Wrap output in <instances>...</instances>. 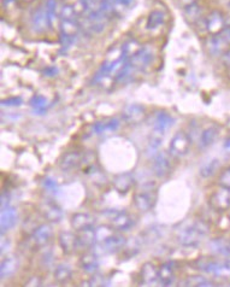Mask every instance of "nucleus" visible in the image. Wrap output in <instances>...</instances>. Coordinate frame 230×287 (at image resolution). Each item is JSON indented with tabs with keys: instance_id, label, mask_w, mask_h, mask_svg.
<instances>
[{
	"instance_id": "nucleus-38",
	"label": "nucleus",
	"mask_w": 230,
	"mask_h": 287,
	"mask_svg": "<svg viewBox=\"0 0 230 287\" xmlns=\"http://www.w3.org/2000/svg\"><path fill=\"white\" fill-rule=\"evenodd\" d=\"M135 71L136 70L134 69V66L130 64L129 62H127L126 64L120 69V71L117 73L116 76H114V81L120 82V84H124V82H127L128 80L132 78Z\"/></svg>"
},
{
	"instance_id": "nucleus-16",
	"label": "nucleus",
	"mask_w": 230,
	"mask_h": 287,
	"mask_svg": "<svg viewBox=\"0 0 230 287\" xmlns=\"http://www.w3.org/2000/svg\"><path fill=\"white\" fill-rule=\"evenodd\" d=\"M168 20V14L162 9H155L149 12L146 20V29L149 31L157 30L163 27Z\"/></svg>"
},
{
	"instance_id": "nucleus-18",
	"label": "nucleus",
	"mask_w": 230,
	"mask_h": 287,
	"mask_svg": "<svg viewBox=\"0 0 230 287\" xmlns=\"http://www.w3.org/2000/svg\"><path fill=\"white\" fill-rule=\"evenodd\" d=\"M112 227L120 232H124L130 229L134 226V220L129 213L126 211H116L111 218Z\"/></svg>"
},
{
	"instance_id": "nucleus-30",
	"label": "nucleus",
	"mask_w": 230,
	"mask_h": 287,
	"mask_svg": "<svg viewBox=\"0 0 230 287\" xmlns=\"http://www.w3.org/2000/svg\"><path fill=\"white\" fill-rule=\"evenodd\" d=\"M220 169V161L217 158H212L211 161L206 162L201 165V168L199 169V175L203 178H210L218 173V170Z\"/></svg>"
},
{
	"instance_id": "nucleus-50",
	"label": "nucleus",
	"mask_w": 230,
	"mask_h": 287,
	"mask_svg": "<svg viewBox=\"0 0 230 287\" xmlns=\"http://www.w3.org/2000/svg\"><path fill=\"white\" fill-rule=\"evenodd\" d=\"M57 74V69L56 68H49L47 70H45V75H47V76H53V75H56Z\"/></svg>"
},
{
	"instance_id": "nucleus-22",
	"label": "nucleus",
	"mask_w": 230,
	"mask_h": 287,
	"mask_svg": "<svg viewBox=\"0 0 230 287\" xmlns=\"http://www.w3.org/2000/svg\"><path fill=\"white\" fill-rule=\"evenodd\" d=\"M82 162V155L78 151H71L66 152L65 155H63V157L60 158L59 167L63 171H71L75 168H78Z\"/></svg>"
},
{
	"instance_id": "nucleus-45",
	"label": "nucleus",
	"mask_w": 230,
	"mask_h": 287,
	"mask_svg": "<svg viewBox=\"0 0 230 287\" xmlns=\"http://www.w3.org/2000/svg\"><path fill=\"white\" fill-rule=\"evenodd\" d=\"M44 186H45V188H46L47 191H50V192H53V193H56L57 190H58L57 183L53 180L52 177H47L46 180L44 181Z\"/></svg>"
},
{
	"instance_id": "nucleus-28",
	"label": "nucleus",
	"mask_w": 230,
	"mask_h": 287,
	"mask_svg": "<svg viewBox=\"0 0 230 287\" xmlns=\"http://www.w3.org/2000/svg\"><path fill=\"white\" fill-rule=\"evenodd\" d=\"M209 247L213 253L223 257H230V239L216 238L210 241Z\"/></svg>"
},
{
	"instance_id": "nucleus-42",
	"label": "nucleus",
	"mask_w": 230,
	"mask_h": 287,
	"mask_svg": "<svg viewBox=\"0 0 230 287\" xmlns=\"http://www.w3.org/2000/svg\"><path fill=\"white\" fill-rule=\"evenodd\" d=\"M31 106L34 107V110L36 111V113H44L45 110H46V106H47V101L45 98L40 97V95H37V97H34L33 100H31Z\"/></svg>"
},
{
	"instance_id": "nucleus-32",
	"label": "nucleus",
	"mask_w": 230,
	"mask_h": 287,
	"mask_svg": "<svg viewBox=\"0 0 230 287\" xmlns=\"http://www.w3.org/2000/svg\"><path fill=\"white\" fill-rule=\"evenodd\" d=\"M79 233L80 234L78 235V238L80 246L92 247L97 243V239H95V228L89 227L84 229V231H80Z\"/></svg>"
},
{
	"instance_id": "nucleus-46",
	"label": "nucleus",
	"mask_w": 230,
	"mask_h": 287,
	"mask_svg": "<svg viewBox=\"0 0 230 287\" xmlns=\"http://www.w3.org/2000/svg\"><path fill=\"white\" fill-rule=\"evenodd\" d=\"M0 202H2V208L9 206V203H10V194H9V192H3L2 193V198H0Z\"/></svg>"
},
{
	"instance_id": "nucleus-40",
	"label": "nucleus",
	"mask_w": 230,
	"mask_h": 287,
	"mask_svg": "<svg viewBox=\"0 0 230 287\" xmlns=\"http://www.w3.org/2000/svg\"><path fill=\"white\" fill-rule=\"evenodd\" d=\"M113 229V227H110V226L106 225L99 226V227L95 228V239H97V243H104L106 239L114 234Z\"/></svg>"
},
{
	"instance_id": "nucleus-25",
	"label": "nucleus",
	"mask_w": 230,
	"mask_h": 287,
	"mask_svg": "<svg viewBox=\"0 0 230 287\" xmlns=\"http://www.w3.org/2000/svg\"><path fill=\"white\" fill-rule=\"evenodd\" d=\"M123 117L128 123L136 124L141 122L143 117H145V109H143L141 105H128L126 109H124Z\"/></svg>"
},
{
	"instance_id": "nucleus-43",
	"label": "nucleus",
	"mask_w": 230,
	"mask_h": 287,
	"mask_svg": "<svg viewBox=\"0 0 230 287\" xmlns=\"http://www.w3.org/2000/svg\"><path fill=\"white\" fill-rule=\"evenodd\" d=\"M218 184L219 186L229 188L230 190V167L223 169V170L220 171L218 177Z\"/></svg>"
},
{
	"instance_id": "nucleus-55",
	"label": "nucleus",
	"mask_w": 230,
	"mask_h": 287,
	"mask_svg": "<svg viewBox=\"0 0 230 287\" xmlns=\"http://www.w3.org/2000/svg\"><path fill=\"white\" fill-rule=\"evenodd\" d=\"M23 2H27V3H29V2H33V0H23Z\"/></svg>"
},
{
	"instance_id": "nucleus-35",
	"label": "nucleus",
	"mask_w": 230,
	"mask_h": 287,
	"mask_svg": "<svg viewBox=\"0 0 230 287\" xmlns=\"http://www.w3.org/2000/svg\"><path fill=\"white\" fill-rule=\"evenodd\" d=\"M72 275V269L69 264L62 263L58 264L54 269V279L58 282H65L71 277Z\"/></svg>"
},
{
	"instance_id": "nucleus-49",
	"label": "nucleus",
	"mask_w": 230,
	"mask_h": 287,
	"mask_svg": "<svg viewBox=\"0 0 230 287\" xmlns=\"http://www.w3.org/2000/svg\"><path fill=\"white\" fill-rule=\"evenodd\" d=\"M223 149H224V152L226 155H230V135H228L223 142Z\"/></svg>"
},
{
	"instance_id": "nucleus-13",
	"label": "nucleus",
	"mask_w": 230,
	"mask_h": 287,
	"mask_svg": "<svg viewBox=\"0 0 230 287\" xmlns=\"http://www.w3.org/2000/svg\"><path fill=\"white\" fill-rule=\"evenodd\" d=\"M126 243L127 239L124 238L122 234H112L110 238L106 239L104 243H95L94 246L99 247L101 251H104V253L113 254L122 250Z\"/></svg>"
},
{
	"instance_id": "nucleus-47",
	"label": "nucleus",
	"mask_w": 230,
	"mask_h": 287,
	"mask_svg": "<svg viewBox=\"0 0 230 287\" xmlns=\"http://www.w3.org/2000/svg\"><path fill=\"white\" fill-rule=\"evenodd\" d=\"M41 285V280L39 276H33L28 280L25 286H40Z\"/></svg>"
},
{
	"instance_id": "nucleus-3",
	"label": "nucleus",
	"mask_w": 230,
	"mask_h": 287,
	"mask_svg": "<svg viewBox=\"0 0 230 287\" xmlns=\"http://www.w3.org/2000/svg\"><path fill=\"white\" fill-rule=\"evenodd\" d=\"M205 46L211 56L222 57L230 49V27L226 25L219 33L209 35Z\"/></svg>"
},
{
	"instance_id": "nucleus-37",
	"label": "nucleus",
	"mask_w": 230,
	"mask_h": 287,
	"mask_svg": "<svg viewBox=\"0 0 230 287\" xmlns=\"http://www.w3.org/2000/svg\"><path fill=\"white\" fill-rule=\"evenodd\" d=\"M45 8H46L47 16H49L51 27H52L53 23L58 20L60 15L58 2H57V0H46V3H45Z\"/></svg>"
},
{
	"instance_id": "nucleus-6",
	"label": "nucleus",
	"mask_w": 230,
	"mask_h": 287,
	"mask_svg": "<svg viewBox=\"0 0 230 287\" xmlns=\"http://www.w3.org/2000/svg\"><path fill=\"white\" fill-rule=\"evenodd\" d=\"M190 139L184 132H177L169 144V152L174 157H183L190 149Z\"/></svg>"
},
{
	"instance_id": "nucleus-1",
	"label": "nucleus",
	"mask_w": 230,
	"mask_h": 287,
	"mask_svg": "<svg viewBox=\"0 0 230 287\" xmlns=\"http://www.w3.org/2000/svg\"><path fill=\"white\" fill-rule=\"evenodd\" d=\"M210 232L209 225L203 220H194L183 225L177 232V240L182 246L194 247L207 237Z\"/></svg>"
},
{
	"instance_id": "nucleus-48",
	"label": "nucleus",
	"mask_w": 230,
	"mask_h": 287,
	"mask_svg": "<svg viewBox=\"0 0 230 287\" xmlns=\"http://www.w3.org/2000/svg\"><path fill=\"white\" fill-rule=\"evenodd\" d=\"M220 58H222L223 64H224L226 68L230 70V49L226 51V52L222 57H220Z\"/></svg>"
},
{
	"instance_id": "nucleus-26",
	"label": "nucleus",
	"mask_w": 230,
	"mask_h": 287,
	"mask_svg": "<svg viewBox=\"0 0 230 287\" xmlns=\"http://www.w3.org/2000/svg\"><path fill=\"white\" fill-rule=\"evenodd\" d=\"M219 128L217 126H210L201 132L199 138V146L201 149H207L212 146L218 139Z\"/></svg>"
},
{
	"instance_id": "nucleus-10",
	"label": "nucleus",
	"mask_w": 230,
	"mask_h": 287,
	"mask_svg": "<svg viewBox=\"0 0 230 287\" xmlns=\"http://www.w3.org/2000/svg\"><path fill=\"white\" fill-rule=\"evenodd\" d=\"M134 205L136 209L141 212L149 211L153 208L156 203V194L149 191H142V192H137L134 194Z\"/></svg>"
},
{
	"instance_id": "nucleus-8",
	"label": "nucleus",
	"mask_w": 230,
	"mask_h": 287,
	"mask_svg": "<svg viewBox=\"0 0 230 287\" xmlns=\"http://www.w3.org/2000/svg\"><path fill=\"white\" fill-rule=\"evenodd\" d=\"M171 161L170 157L164 151H159L153 157V171L158 177L164 178L171 173Z\"/></svg>"
},
{
	"instance_id": "nucleus-2",
	"label": "nucleus",
	"mask_w": 230,
	"mask_h": 287,
	"mask_svg": "<svg viewBox=\"0 0 230 287\" xmlns=\"http://www.w3.org/2000/svg\"><path fill=\"white\" fill-rule=\"evenodd\" d=\"M198 268L203 272L211 274L217 279L230 280L229 260H212V258L204 257L198 261Z\"/></svg>"
},
{
	"instance_id": "nucleus-15",
	"label": "nucleus",
	"mask_w": 230,
	"mask_h": 287,
	"mask_svg": "<svg viewBox=\"0 0 230 287\" xmlns=\"http://www.w3.org/2000/svg\"><path fill=\"white\" fill-rule=\"evenodd\" d=\"M121 121L117 117H110V119L100 120L93 124V132L97 135H105V134H110L116 132L120 129Z\"/></svg>"
},
{
	"instance_id": "nucleus-36",
	"label": "nucleus",
	"mask_w": 230,
	"mask_h": 287,
	"mask_svg": "<svg viewBox=\"0 0 230 287\" xmlns=\"http://www.w3.org/2000/svg\"><path fill=\"white\" fill-rule=\"evenodd\" d=\"M182 286H191V287H201V286H215L216 283L210 281L205 276L201 275H190L188 276L183 282L181 283Z\"/></svg>"
},
{
	"instance_id": "nucleus-44",
	"label": "nucleus",
	"mask_w": 230,
	"mask_h": 287,
	"mask_svg": "<svg viewBox=\"0 0 230 287\" xmlns=\"http://www.w3.org/2000/svg\"><path fill=\"white\" fill-rule=\"evenodd\" d=\"M22 103H23V99L21 97H12L9 99L2 100L3 106H20Z\"/></svg>"
},
{
	"instance_id": "nucleus-17",
	"label": "nucleus",
	"mask_w": 230,
	"mask_h": 287,
	"mask_svg": "<svg viewBox=\"0 0 230 287\" xmlns=\"http://www.w3.org/2000/svg\"><path fill=\"white\" fill-rule=\"evenodd\" d=\"M53 235V228L50 223H43L37 226L33 231V240L34 243L39 246L46 245Z\"/></svg>"
},
{
	"instance_id": "nucleus-41",
	"label": "nucleus",
	"mask_w": 230,
	"mask_h": 287,
	"mask_svg": "<svg viewBox=\"0 0 230 287\" xmlns=\"http://www.w3.org/2000/svg\"><path fill=\"white\" fill-rule=\"evenodd\" d=\"M78 16V10L75 9V5L65 4L60 10L59 18L60 20H76Z\"/></svg>"
},
{
	"instance_id": "nucleus-27",
	"label": "nucleus",
	"mask_w": 230,
	"mask_h": 287,
	"mask_svg": "<svg viewBox=\"0 0 230 287\" xmlns=\"http://www.w3.org/2000/svg\"><path fill=\"white\" fill-rule=\"evenodd\" d=\"M183 16L186 21L190 24H197L201 18L204 17V10L203 6L199 3H194V4L184 6L183 9Z\"/></svg>"
},
{
	"instance_id": "nucleus-23",
	"label": "nucleus",
	"mask_w": 230,
	"mask_h": 287,
	"mask_svg": "<svg viewBox=\"0 0 230 287\" xmlns=\"http://www.w3.org/2000/svg\"><path fill=\"white\" fill-rule=\"evenodd\" d=\"M58 241H59V246L62 247V250L65 254H71L72 251H75V248L78 247L79 245L78 235H75L72 232L69 231L60 233Z\"/></svg>"
},
{
	"instance_id": "nucleus-7",
	"label": "nucleus",
	"mask_w": 230,
	"mask_h": 287,
	"mask_svg": "<svg viewBox=\"0 0 230 287\" xmlns=\"http://www.w3.org/2000/svg\"><path fill=\"white\" fill-rule=\"evenodd\" d=\"M30 27L31 29H33V31H35L36 34L44 33V31H46L47 28L51 27L45 4L40 5L39 8L35 9V11L33 12V15H31L30 17Z\"/></svg>"
},
{
	"instance_id": "nucleus-29",
	"label": "nucleus",
	"mask_w": 230,
	"mask_h": 287,
	"mask_svg": "<svg viewBox=\"0 0 230 287\" xmlns=\"http://www.w3.org/2000/svg\"><path fill=\"white\" fill-rule=\"evenodd\" d=\"M18 258L15 256H8L2 261V268H0V274H2V279L11 276L18 269Z\"/></svg>"
},
{
	"instance_id": "nucleus-52",
	"label": "nucleus",
	"mask_w": 230,
	"mask_h": 287,
	"mask_svg": "<svg viewBox=\"0 0 230 287\" xmlns=\"http://www.w3.org/2000/svg\"><path fill=\"white\" fill-rule=\"evenodd\" d=\"M116 2L121 3V4H123V5H128V4H130V3H132L133 0H116Z\"/></svg>"
},
{
	"instance_id": "nucleus-14",
	"label": "nucleus",
	"mask_w": 230,
	"mask_h": 287,
	"mask_svg": "<svg viewBox=\"0 0 230 287\" xmlns=\"http://www.w3.org/2000/svg\"><path fill=\"white\" fill-rule=\"evenodd\" d=\"M175 270H176V263L174 261H167L159 267V282L164 286L174 285V281L176 280L175 275Z\"/></svg>"
},
{
	"instance_id": "nucleus-21",
	"label": "nucleus",
	"mask_w": 230,
	"mask_h": 287,
	"mask_svg": "<svg viewBox=\"0 0 230 287\" xmlns=\"http://www.w3.org/2000/svg\"><path fill=\"white\" fill-rule=\"evenodd\" d=\"M70 222H71L72 228L75 229L76 232H80V231H84L86 228L93 227L94 218L88 212H78V213H73L71 216Z\"/></svg>"
},
{
	"instance_id": "nucleus-20",
	"label": "nucleus",
	"mask_w": 230,
	"mask_h": 287,
	"mask_svg": "<svg viewBox=\"0 0 230 287\" xmlns=\"http://www.w3.org/2000/svg\"><path fill=\"white\" fill-rule=\"evenodd\" d=\"M41 212L45 219L50 222H59L63 218V210L53 202H45L41 204Z\"/></svg>"
},
{
	"instance_id": "nucleus-11",
	"label": "nucleus",
	"mask_w": 230,
	"mask_h": 287,
	"mask_svg": "<svg viewBox=\"0 0 230 287\" xmlns=\"http://www.w3.org/2000/svg\"><path fill=\"white\" fill-rule=\"evenodd\" d=\"M153 60V52L149 47H141L128 62L135 70H142L148 66Z\"/></svg>"
},
{
	"instance_id": "nucleus-5",
	"label": "nucleus",
	"mask_w": 230,
	"mask_h": 287,
	"mask_svg": "<svg viewBox=\"0 0 230 287\" xmlns=\"http://www.w3.org/2000/svg\"><path fill=\"white\" fill-rule=\"evenodd\" d=\"M210 206L217 212H225L230 210V190L220 186L213 191L209 198Z\"/></svg>"
},
{
	"instance_id": "nucleus-51",
	"label": "nucleus",
	"mask_w": 230,
	"mask_h": 287,
	"mask_svg": "<svg viewBox=\"0 0 230 287\" xmlns=\"http://www.w3.org/2000/svg\"><path fill=\"white\" fill-rule=\"evenodd\" d=\"M180 2L183 4V6H187V5H190V4H194V3H197L198 0H180Z\"/></svg>"
},
{
	"instance_id": "nucleus-56",
	"label": "nucleus",
	"mask_w": 230,
	"mask_h": 287,
	"mask_svg": "<svg viewBox=\"0 0 230 287\" xmlns=\"http://www.w3.org/2000/svg\"><path fill=\"white\" fill-rule=\"evenodd\" d=\"M228 6H229V8H230V2H229V3H228Z\"/></svg>"
},
{
	"instance_id": "nucleus-9",
	"label": "nucleus",
	"mask_w": 230,
	"mask_h": 287,
	"mask_svg": "<svg viewBox=\"0 0 230 287\" xmlns=\"http://www.w3.org/2000/svg\"><path fill=\"white\" fill-rule=\"evenodd\" d=\"M18 221V212L14 206H5L2 208L0 213V228H2V234H5L6 232L14 228Z\"/></svg>"
},
{
	"instance_id": "nucleus-33",
	"label": "nucleus",
	"mask_w": 230,
	"mask_h": 287,
	"mask_svg": "<svg viewBox=\"0 0 230 287\" xmlns=\"http://www.w3.org/2000/svg\"><path fill=\"white\" fill-rule=\"evenodd\" d=\"M60 33L64 37H70V38H76L79 30H80V24L78 20H60Z\"/></svg>"
},
{
	"instance_id": "nucleus-19",
	"label": "nucleus",
	"mask_w": 230,
	"mask_h": 287,
	"mask_svg": "<svg viewBox=\"0 0 230 287\" xmlns=\"http://www.w3.org/2000/svg\"><path fill=\"white\" fill-rule=\"evenodd\" d=\"M157 266L152 262H146L141 267L140 270V276H141V281L145 285H153L157 281H159V273H158Z\"/></svg>"
},
{
	"instance_id": "nucleus-24",
	"label": "nucleus",
	"mask_w": 230,
	"mask_h": 287,
	"mask_svg": "<svg viewBox=\"0 0 230 287\" xmlns=\"http://www.w3.org/2000/svg\"><path fill=\"white\" fill-rule=\"evenodd\" d=\"M134 185V176L130 173L118 174L113 177V187L118 193L126 194Z\"/></svg>"
},
{
	"instance_id": "nucleus-12",
	"label": "nucleus",
	"mask_w": 230,
	"mask_h": 287,
	"mask_svg": "<svg viewBox=\"0 0 230 287\" xmlns=\"http://www.w3.org/2000/svg\"><path fill=\"white\" fill-rule=\"evenodd\" d=\"M175 119L167 111H159L156 115L155 122H153V133L164 135L169 129L174 126Z\"/></svg>"
},
{
	"instance_id": "nucleus-4",
	"label": "nucleus",
	"mask_w": 230,
	"mask_h": 287,
	"mask_svg": "<svg viewBox=\"0 0 230 287\" xmlns=\"http://www.w3.org/2000/svg\"><path fill=\"white\" fill-rule=\"evenodd\" d=\"M198 23L203 25V30L207 35H213L219 33L226 27V18L224 12L218 9H213L209 14L204 16Z\"/></svg>"
},
{
	"instance_id": "nucleus-53",
	"label": "nucleus",
	"mask_w": 230,
	"mask_h": 287,
	"mask_svg": "<svg viewBox=\"0 0 230 287\" xmlns=\"http://www.w3.org/2000/svg\"><path fill=\"white\" fill-rule=\"evenodd\" d=\"M64 2L66 3V4H70V5H75L76 3H79V0H64Z\"/></svg>"
},
{
	"instance_id": "nucleus-31",
	"label": "nucleus",
	"mask_w": 230,
	"mask_h": 287,
	"mask_svg": "<svg viewBox=\"0 0 230 287\" xmlns=\"http://www.w3.org/2000/svg\"><path fill=\"white\" fill-rule=\"evenodd\" d=\"M80 263H81L82 269H84L86 273H89V274H94L99 268V261L97 257V254H94V253L84 255V256L81 257Z\"/></svg>"
},
{
	"instance_id": "nucleus-34",
	"label": "nucleus",
	"mask_w": 230,
	"mask_h": 287,
	"mask_svg": "<svg viewBox=\"0 0 230 287\" xmlns=\"http://www.w3.org/2000/svg\"><path fill=\"white\" fill-rule=\"evenodd\" d=\"M140 49H141V45H140L139 41L135 39L128 40L127 43H124L122 50H121V57L126 60H129Z\"/></svg>"
},
{
	"instance_id": "nucleus-39",
	"label": "nucleus",
	"mask_w": 230,
	"mask_h": 287,
	"mask_svg": "<svg viewBox=\"0 0 230 287\" xmlns=\"http://www.w3.org/2000/svg\"><path fill=\"white\" fill-rule=\"evenodd\" d=\"M162 142H163V135L153 133V135L151 136V139H149L148 141V146H147V155H148L149 157H155V156L159 152V150H161Z\"/></svg>"
},
{
	"instance_id": "nucleus-54",
	"label": "nucleus",
	"mask_w": 230,
	"mask_h": 287,
	"mask_svg": "<svg viewBox=\"0 0 230 287\" xmlns=\"http://www.w3.org/2000/svg\"><path fill=\"white\" fill-rule=\"evenodd\" d=\"M16 0H4V4H11V3H15Z\"/></svg>"
}]
</instances>
